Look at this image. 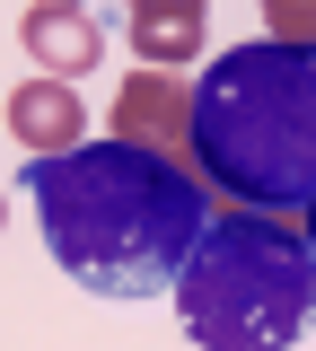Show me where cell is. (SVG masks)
I'll return each mask as SVG.
<instances>
[{"label": "cell", "mask_w": 316, "mask_h": 351, "mask_svg": "<svg viewBox=\"0 0 316 351\" xmlns=\"http://www.w3.org/2000/svg\"><path fill=\"white\" fill-rule=\"evenodd\" d=\"M27 202H36V228H45L53 263L97 290V299H158L176 290L202 228H211V184L184 167V158H158L141 141H80L62 158H36L27 167Z\"/></svg>", "instance_id": "6da1fadb"}, {"label": "cell", "mask_w": 316, "mask_h": 351, "mask_svg": "<svg viewBox=\"0 0 316 351\" xmlns=\"http://www.w3.org/2000/svg\"><path fill=\"white\" fill-rule=\"evenodd\" d=\"M193 176L237 211L316 202V44H237L193 80Z\"/></svg>", "instance_id": "7a4b0ae2"}, {"label": "cell", "mask_w": 316, "mask_h": 351, "mask_svg": "<svg viewBox=\"0 0 316 351\" xmlns=\"http://www.w3.org/2000/svg\"><path fill=\"white\" fill-rule=\"evenodd\" d=\"M176 316L202 351H290L316 325V246L281 211H220L176 281Z\"/></svg>", "instance_id": "3957f363"}, {"label": "cell", "mask_w": 316, "mask_h": 351, "mask_svg": "<svg viewBox=\"0 0 316 351\" xmlns=\"http://www.w3.org/2000/svg\"><path fill=\"white\" fill-rule=\"evenodd\" d=\"M106 132L193 167V88L176 71H132V80L114 88V106H106Z\"/></svg>", "instance_id": "277c9868"}, {"label": "cell", "mask_w": 316, "mask_h": 351, "mask_svg": "<svg viewBox=\"0 0 316 351\" xmlns=\"http://www.w3.org/2000/svg\"><path fill=\"white\" fill-rule=\"evenodd\" d=\"M18 44L36 53V71H45V80H80V71H97V62H106L97 18H88V9H53V0H27Z\"/></svg>", "instance_id": "5b68a950"}, {"label": "cell", "mask_w": 316, "mask_h": 351, "mask_svg": "<svg viewBox=\"0 0 316 351\" xmlns=\"http://www.w3.org/2000/svg\"><path fill=\"white\" fill-rule=\"evenodd\" d=\"M9 132H18L27 158H62V149L88 141V106L71 97V80H27L9 97Z\"/></svg>", "instance_id": "8992f818"}, {"label": "cell", "mask_w": 316, "mask_h": 351, "mask_svg": "<svg viewBox=\"0 0 316 351\" xmlns=\"http://www.w3.org/2000/svg\"><path fill=\"white\" fill-rule=\"evenodd\" d=\"M202 9L211 0H123V36H132L141 71H184L202 53Z\"/></svg>", "instance_id": "52a82bcc"}, {"label": "cell", "mask_w": 316, "mask_h": 351, "mask_svg": "<svg viewBox=\"0 0 316 351\" xmlns=\"http://www.w3.org/2000/svg\"><path fill=\"white\" fill-rule=\"evenodd\" d=\"M264 9V36L281 44H316V0H255Z\"/></svg>", "instance_id": "ba28073f"}, {"label": "cell", "mask_w": 316, "mask_h": 351, "mask_svg": "<svg viewBox=\"0 0 316 351\" xmlns=\"http://www.w3.org/2000/svg\"><path fill=\"white\" fill-rule=\"evenodd\" d=\"M308 246H316V202H308Z\"/></svg>", "instance_id": "9c48e42d"}, {"label": "cell", "mask_w": 316, "mask_h": 351, "mask_svg": "<svg viewBox=\"0 0 316 351\" xmlns=\"http://www.w3.org/2000/svg\"><path fill=\"white\" fill-rule=\"evenodd\" d=\"M53 9H88V0H53Z\"/></svg>", "instance_id": "30bf717a"}]
</instances>
